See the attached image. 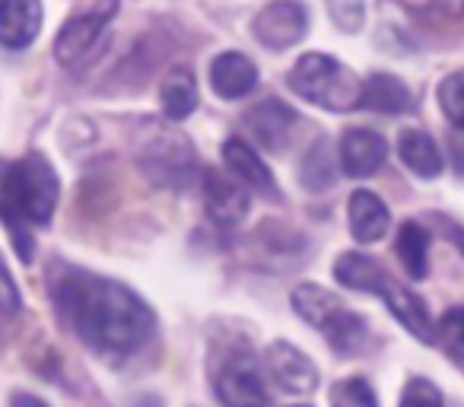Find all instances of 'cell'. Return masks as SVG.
I'll list each match as a JSON object with an SVG mask.
<instances>
[{"mask_svg": "<svg viewBox=\"0 0 464 407\" xmlns=\"http://www.w3.org/2000/svg\"><path fill=\"white\" fill-rule=\"evenodd\" d=\"M54 303L73 334L105 356L137 354L156 328V315L143 296L83 267H67L54 277Z\"/></svg>", "mask_w": 464, "mask_h": 407, "instance_id": "1", "label": "cell"}, {"mask_svg": "<svg viewBox=\"0 0 464 407\" xmlns=\"http://www.w3.org/2000/svg\"><path fill=\"white\" fill-rule=\"evenodd\" d=\"M61 198V181L54 166L42 153L20 160H0V220L7 223L23 258H33L29 229H45Z\"/></svg>", "mask_w": 464, "mask_h": 407, "instance_id": "2", "label": "cell"}, {"mask_svg": "<svg viewBox=\"0 0 464 407\" xmlns=\"http://www.w3.org/2000/svg\"><path fill=\"white\" fill-rule=\"evenodd\" d=\"M334 280H341V286H347V290L382 296L388 312H392L417 341H423V344L436 341V325H432L423 299L413 290H407L404 284H398L375 258H369V255H362V252H343L341 258L334 261Z\"/></svg>", "mask_w": 464, "mask_h": 407, "instance_id": "3", "label": "cell"}, {"mask_svg": "<svg viewBox=\"0 0 464 407\" xmlns=\"http://www.w3.org/2000/svg\"><path fill=\"white\" fill-rule=\"evenodd\" d=\"M134 156L140 172L160 188H188L198 179V153L188 134L179 128H166L160 121L143 124L137 134Z\"/></svg>", "mask_w": 464, "mask_h": 407, "instance_id": "4", "label": "cell"}, {"mask_svg": "<svg viewBox=\"0 0 464 407\" xmlns=\"http://www.w3.org/2000/svg\"><path fill=\"white\" fill-rule=\"evenodd\" d=\"M290 90L305 102L328 111H350L362 102V80L337 58L322 52H309L293 64L286 77Z\"/></svg>", "mask_w": 464, "mask_h": 407, "instance_id": "5", "label": "cell"}, {"mask_svg": "<svg viewBox=\"0 0 464 407\" xmlns=\"http://www.w3.org/2000/svg\"><path fill=\"white\" fill-rule=\"evenodd\" d=\"M213 392H217L223 407H271L265 373L248 350L226 356V363L217 373V382H213Z\"/></svg>", "mask_w": 464, "mask_h": 407, "instance_id": "6", "label": "cell"}, {"mask_svg": "<svg viewBox=\"0 0 464 407\" xmlns=\"http://www.w3.org/2000/svg\"><path fill=\"white\" fill-rule=\"evenodd\" d=\"M118 14V0H92L90 7L80 10L77 16L61 26L58 39H54V61L64 67H73L77 61H83L86 54L96 48V42L102 39V33L109 29V23Z\"/></svg>", "mask_w": 464, "mask_h": 407, "instance_id": "7", "label": "cell"}, {"mask_svg": "<svg viewBox=\"0 0 464 407\" xmlns=\"http://www.w3.org/2000/svg\"><path fill=\"white\" fill-rule=\"evenodd\" d=\"M252 33L265 48L284 52V48H293L305 39V33H309V10L299 0H271V4H265L255 14Z\"/></svg>", "mask_w": 464, "mask_h": 407, "instance_id": "8", "label": "cell"}, {"mask_svg": "<svg viewBox=\"0 0 464 407\" xmlns=\"http://www.w3.org/2000/svg\"><path fill=\"white\" fill-rule=\"evenodd\" d=\"M204 208L207 217L217 223L219 229H236L248 217V188L242 181H236L229 172H217V169H207L204 179Z\"/></svg>", "mask_w": 464, "mask_h": 407, "instance_id": "9", "label": "cell"}, {"mask_svg": "<svg viewBox=\"0 0 464 407\" xmlns=\"http://www.w3.org/2000/svg\"><path fill=\"white\" fill-rule=\"evenodd\" d=\"M246 128L252 131L255 143L267 153H284L293 141V131L299 124V115L280 99H265V102H255L252 109L242 115Z\"/></svg>", "mask_w": 464, "mask_h": 407, "instance_id": "10", "label": "cell"}, {"mask_svg": "<svg viewBox=\"0 0 464 407\" xmlns=\"http://www.w3.org/2000/svg\"><path fill=\"white\" fill-rule=\"evenodd\" d=\"M265 366L286 394H312L318 388V366L290 341H274L265 350Z\"/></svg>", "mask_w": 464, "mask_h": 407, "instance_id": "11", "label": "cell"}, {"mask_svg": "<svg viewBox=\"0 0 464 407\" xmlns=\"http://www.w3.org/2000/svg\"><path fill=\"white\" fill-rule=\"evenodd\" d=\"M385 156H388V141L379 131H369V128H350L341 137V150H337L343 175H350V179H366V175L379 172L385 166Z\"/></svg>", "mask_w": 464, "mask_h": 407, "instance_id": "12", "label": "cell"}, {"mask_svg": "<svg viewBox=\"0 0 464 407\" xmlns=\"http://www.w3.org/2000/svg\"><path fill=\"white\" fill-rule=\"evenodd\" d=\"M42 0H0V45L10 52L29 48L42 33Z\"/></svg>", "mask_w": 464, "mask_h": 407, "instance_id": "13", "label": "cell"}, {"mask_svg": "<svg viewBox=\"0 0 464 407\" xmlns=\"http://www.w3.org/2000/svg\"><path fill=\"white\" fill-rule=\"evenodd\" d=\"M210 86L219 99H246L258 86V64L242 52H223L210 61Z\"/></svg>", "mask_w": 464, "mask_h": 407, "instance_id": "14", "label": "cell"}, {"mask_svg": "<svg viewBox=\"0 0 464 407\" xmlns=\"http://www.w3.org/2000/svg\"><path fill=\"white\" fill-rule=\"evenodd\" d=\"M223 162H226V172L236 181H242L248 191L267 194V198L277 194V185H274V175H271V169H267V162L261 160L252 150V143H246L242 137H229V141L223 143Z\"/></svg>", "mask_w": 464, "mask_h": 407, "instance_id": "15", "label": "cell"}, {"mask_svg": "<svg viewBox=\"0 0 464 407\" xmlns=\"http://www.w3.org/2000/svg\"><path fill=\"white\" fill-rule=\"evenodd\" d=\"M347 220H350V233H353V239L362 242V246L379 242L382 236L388 233V227H392V214H388L385 200H382L375 191H366V188H360V191L350 194Z\"/></svg>", "mask_w": 464, "mask_h": 407, "instance_id": "16", "label": "cell"}, {"mask_svg": "<svg viewBox=\"0 0 464 407\" xmlns=\"http://www.w3.org/2000/svg\"><path fill=\"white\" fill-rule=\"evenodd\" d=\"M398 156H401V162H404V166L411 169L413 175H420V179H436V175L442 172V166H445L439 143L432 141L426 131H420V128L401 131Z\"/></svg>", "mask_w": 464, "mask_h": 407, "instance_id": "17", "label": "cell"}, {"mask_svg": "<svg viewBox=\"0 0 464 407\" xmlns=\"http://www.w3.org/2000/svg\"><path fill=\"white\" fill-rule=\"evenodd\" d=\"M290 303H293V312H296L303 322H309L312 328H318V331H324L343 309H347V305H343L334 293L324 290V286H318V284L293 286Z\"/></svg>", "mask_w": 464, "mask_h": 407, "instance_id": "18", "label": "cell"}, {"mask_svg": "<svg viewBox=\"0 0 464 407\" xmlns=\"http://www.w3.org/2000/svg\"><path fill=\"white\" fill-rule=\"evenodd\" d=\"M160 102L169 121H185L198 109V80L188 67H172L160 83Z\"/></svg>", "mask_w": 464, "mask_h": 407, "instance_id": "19", "label": "cell"}, {"mask_svg": "<svg viewBox=\"0 0 464 407\" xmlns=\"http://www.w3.org/2000/svg\"><path fill=\"white\" fill-rule=\"evenodd\" d=\"M366 109L382 111V115H401V111L413 109L411 90L401 83L392 73H372L369 80H362V102Z\"/></svg>", "mask_w": 464, "mask_h": 407, "instance_id": "20", "label": "cell"}, {"mask_svg": "<svg viewBox=\"0 0 464 407\" xmlns=\"http://www.w3.org/2000/svg\"><path fill=\"white\" fill-rule=\"evenodd\" d=\"M394 255L404 265L407 277L423 280L426 271H430V233L420 223L407 220L394 236Z\"/></svg>", "mask_w": 464, "mask_h": 407, "instance_id": "21", "label": "cell"}, {"mask_svg": "<svg viewBox=\"0 0 464 407\" xmlns=\"http://www.w3.org/2000/svg\"><path fill=\"white\" fill-rule=\"evenodd\" d=\"M324 334V341L331 344V347L337 350L341 356H350V354H356V350L366 344V322H362L356 312H350V309H343L341 315L334 318V322L328 325V328L322 331Z\"/></svg>", "mask_w": 464, "mask_h": 407, "instance_id": "22", "label": "cell"}, {"mask_svg": "<svg viewBox=\"0 0 464 407\" xmlns=\"http://www.w3.org/2000/svg\"><path fill=\"white\" fill-rule=\"evenodd\" d=\"M299 181H303L309 191H324V188L334 185V160H331L328 141H315L312 150L305 153L303 166H299Z\"/></svg>", "mask_w": 464, "mask_h": 407, "instance_id": "23", "label": "cell"}, {"mask_svg": "<svg viewBox=\"0 0 464 407\" xmlns=\"http://www.w3.org/2000/svg\"><path fill=\"white\" fill-rule=\"evenodd\" d=\"M331 407H379V398L366 379L350 375L331 388Z\"/></svg>", "mask_w": 464, "mask_h": 407, "instance_id": "24", "label": "cell"}, {"mask_svg": "<svg viewBox=\"0 0 464 407\" xmlns=\"http://www.w3.org/2000/svg\"><path fill=\"white\" fill-rule=\"evenodd\" d=\"M439 109L451 121V128L464 131V71H455L439 83Z\"/></svg>", "mask_w": 464, "mask_h": 407, "instance_id": "25", "label": "cell"}, {"mask_svg": "<svg viewBox=\"0 0 464 407\" xmlns=\"http://www.w3.org/2000/svg\"><path fill=\"white\" fill-rule=\"evenodd\" d=\"M436 341L451 360H464V305L449 309L436 325Z\"/></svg>", "mask_w": 464, "mask_h": 407, "instance_id": "26", "label": "cell"}, {"mask_svg": "<svg viewBox=\"0 0 464 407\" xmlns=\"http://www.w3.org/2000/svg\"><path fill=\"white\" fill-rule=\"evenodd\" d=\"M398 407H445V398L430 379H411L401 392Z\"/></svg>", "mask_w": 464, "mask_h": 407, "instance_id": "27", "label": "cell"}, {"mask_svg": "<svg viewBox=\"0 0 464 407\" xmlns=\"http://www.w3.org/2000/svg\"><path fill=\"white\" fill-rule=\"evenodd\" d=\"M404 7L420 16H436V20L464 16V0H404Z\"/></svg>", "mask_w": 464, "mask_h": 407, "instance_id": "28", "label": "cell"}, {"mask_svg": "<svg viewBox=\"0 0 464 407\" xmlns=\"http://www.w3.org/2000/svg\"><path fill=\"white\" fill-rule=\"evenodd\" d=\"M20 305H23L20 286H16L7 261H4V255H0V315H16Z\"/></svg>", "mask_w": 464, "mask_h": 407, "instance_id": "29", "label": "cell"}, {"mask_svg": "<svg viewBox=\"0 0 464 407\" xmlns=\"http://www.w3.org/2000/svg\"><path fill=\"white\" fill-rule=\"evenodd\" d=\"M328 7L343 33H356L362 26V0H328Z\"/></svg>", "mask_w": 464, "mask_h": 407, "instance_id": "30", "label": "cell"}, {"mask_svg": "<svg viewBox=\"0 0 464 407\" xmlns=\"http://www.w3.org/2000/svg\"><path fill=\"white\" fill-rule=\"evenodd\" d=\"M451 160H455L458 175H464V131L461 128H455V134H451Z\"/></svg>", "mask_w": 464, "mask_h": 407, "instance_id": "31", "label": "cell"}, {"mask_svg": "<svg viewBox=\"0 0 464 407\" xmlns=\"http://www.w3.org/2000/svg\"><path fill=\"white\" fill-rule=\"evenodd\" d=\"M10 407H48L42 398H35V394L29 392H16L14 398H10Z\"/></svg>", "mask_w": 464, "mask_h": 407, "instance_id": "32", "label": "cell"}, {"mask_svg": "<svg viewBox=\"0 0 464 407\" xmlns=\"http://www.w3.org/2000/svg\"><path fill=\"white\" fill-rule=\"evenodd\" d=\"M293 407H309V404H293Z\"/></svg>", "mask_w": 464, "mask_h": 407, "instance_id": "33", "label": "cell"}]
</instances>
